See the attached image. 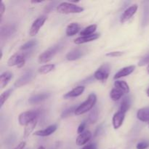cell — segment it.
<instances>
[{"mask_svg":"<svg viewBox=\"0 0 149 149\" xmlns=\"http://www.w3.org/2000/svg\"><path fill=\"white\" fill-rule=\"evenodd\" d=\"M149 147V143L147 141H142L137 144V149H146Z\"/></svg>","mask_w":149,"mask_h":149,"instance_id":"d6a6232c","label":"cell"},{"mask_svg":"<svg viewBox=\"0 0 149 149\" xmlns=\"http://www.w3.org/2000/svg\"><path fill=\"white\" fill-rule=\"evenodd\" d=\"M0 12H1V15H1V18L3 16V15H4V12H5V5H4V4L3 1H1V11Z\"/></svg>","mask_w":149,"mask_h":149,"instance_id":"74e56055","label":"cell"},{"mask_svg":"<svg viewBox=\"0 0 149 149\" xmlns=\"http://www.w3.org/2000/svg\"><path fill=\"white\" fill-rule=\"evenodd\" d=\"M36 45H37V41L35 40V39H31V40L29 41L26 43H25L23 45H22L20 47V49L21 50H27V49H29L31 48L35 47Z\"/></svg>","mask_w":149,"mask_h":149,"instance_id":"4dcf8cb0","label":"cell"},{"mask_svg":"<svg viewBox=\"0 0 149 149\" xmlns=\"http://www.w3.org/2000/svg\"><path fill=\"white\" fill-rule=\"evenodd\" d=\"M97 26L95 24L90 25V26H87L85 29H83L81 32H80V35L81 36H89V35L94 34L95 31L97 29Z\"/></svg>","mask_w":149,"mask_h":149,"instance_id":"484cf974","label":"cell"},{"mask_svg":"<svg viewBox=\"0 0 149 149\" xmlns=\"http://www.w3.org/2000/svg\"><path fill=\"white\" fill-rule=\"evenodd\" d=\"M125 114L126 113H123L120 111H118L116 113H114L113 119H112V124H113V127L115 130H118L122 126L124 120H125Z\"/></svg>","mask_w":149,"mask_h":149,"instance_id":"30bf717a","label":"cell"},{"mask_svg":"<svg viewBox=\"0 0 149 149\" xmlns=\"http://www.w3.org/2000/svg\"><path fill=\"white\" fill-rule=\"evenodd\" d=\"M77 107H78V106H77ZM77 107L76 106H71V107L64 110L63 111V113H61V118H62V119H64V118H66L68 117V116H69L70 115L72 114L73 113H75V111L77 110Z\"/></svg>","mask_w":149,"mask_h":149,"instance_id":"f546056e","label":"cell"},{"mask_svg":"<svg viewBox=\"0 0 149 149\" xmlns=\"http://www.w3.org/2000/svg\"><path fill=\"white\" fill-rule=\"evenodd\" d=\"M89 122L91 124H95L98 119V111L97 108H94L89 114Z\"/></svg>","mask_w":149,"mask_h":149,"instance_id":"83f0119b","label":"cell"},{"mask_svg":"<svg viewBox=\"0 0 149 149\" xmlns=\"http://www.w3.org/2000/svg\"><path fill=\"white\" fill-rule=\"evenodd\" d=\"M148 127H149V122H148Z\"/></svg>","mask_w":149,"mask_h":149,"instance_id":"7bdbcfd3","label":"cell"},{"mask_svg":"<svg viewBox=\"0 0 149 149\" xmlns=\"http://www.w3.org/2000/svg\"><path fill=\"white\" fill-rule=\"evenodd\" d=\"M37 111H28L23 112L20 113L18 116V122L21 126H26L29 122L33 119H36L38 117Z\"/></svg>","mask_w":149,"mask_h":149,"instance_id":"8992f818","label":"cell"},{"mask_svg":"<svg viewBox=\"0 0 149 149\" xmlns=\"http://www.w3.org/2000/svg\"><path fill=\"white\" fill-rule=\"evenodd\" d=\"M84 51L81 48H76L70 51L66 55V59L69 61H77L84 55Z\"/></svg>","mask_w":149,"mask_h":149,"instance_id":"4fadbf2b","label":"cell"},{"mask_svg":"<svg viewBox=\"0 0 149 149\" xmlns=\"http://www.w3.org/2000/svg\"><path fill=\"white\" fill-rule=\"evenodd\" d=\"M57 130V126L55 125H50V126L47 127L45 129L42 130H38L36 132H34V135L36 136H40V137H47L49 136V135H52V133L56 131Z\"/></svg>","mask_w":149,"mask_h":149,"instance_id":"ac0fdd59","label":"cell"},{"mask_svg":"<svg viewBox=\"0 0 149 149\" xmlns=\"http://www.w3.org/2000/svg\"><path fill=\"white\" fill-rule=\"evenodd\" d=\"M97 148V146L95 143H89L87 145L84 146L81 149H96Z\"/></svg>","mask_w":149,"mask_h":149,"instance_id":"d590c367","label":"cell"},{"mask_svg":"<svg viewBox=\"0 0 149 149\" xmlns=\"http://www.w3.org/2000/svg\"><path fill=\"white\" fill-rule=\"evenodd\" d=\"M147 72H148V74H149V63H148V66H147Z\"/></svg>","mask_w":149,"mask_h":149,"instance_id":"60d3db41","label":"cell"},{"mask_svg":"<svg viewBox=\"0 0 149 149\" xmlns=\"http://www.w3.org/2000/svg\"><path fill=\"white\" fill-rule=\"evenodd\" d=\"M25 62H26V55L23 53L17 52L9 58L7 65L10 67L17 65V68H22L25 65Z\"/></svg>","mask_w":149,"mask_h":149,"instance_id":"5b68a950","label":"cell"},{"mask_svg":"<svg viewBox=\"0 0 149 149\" xmlns=\"http://www.w3.org/2000/svg\"><path fill=\"white\" fill-rule=\"evenodd\" d=\"M57 1H53V2H50L49 4H48L47 6L46 7V8H45V11H47V13H49V12L51 11L52 10H53L54 7H55V4H57Z\"/></svg>","mask_w":149,"mask_h":149,"instance_id":"e575fe53","label":"cell"},{"mask_svg":"<svg viewBox=\"0 0 149 149\" xmlns=\"http://www.w3.org/2000/svg\"><path fill=\"white\" fill-rule=\"evenodd\" d=\"M38 149H45V148L44 146H39V148H38Z\"/></svg>","mask_w":149,"mask_h":149,"instance_id":"b9f144b4","label":"cell"},{"mask_svg":"<svg viewBox=\"0 0 149 149\" xmlns=\"http://www.w3.org/2000/svg\"><path fill=\"white\" fill-rule=\"evenodd\" d=\"M99 37H100V33H94V34L89 35V36H79V37L74 39V42L76 45H81V44H84L87 43V42H92V41L96 40Z\"/></svg>","mask_w":149,"mask_h":149,"instance_id":"2e32d148","label":"cell"},{"mask_svg":"<svg viewBox=\"0 0 149 149\" xmlns=\"http://www.w3.org/2000/svg\"><path fill=\"white\" fill-rule=\"evenodd\" d=\"M96 102H97V96L94 93H91L90 95H89L87 100L77 107L74 113L77 116H79V115L84 114V113L90 111V110L94 109Z\"/></svg>","mask_w":149,"mask_h":149,"instance_id":"6da1fadb","label":"cell"},{"mask_svg":"<svg viewBox=\"0 0 149 149\" xmlns=\"http://www.w3.org/2000/svg\"><path fill=\"white\" fill-rule=\"evenodd\" d=\"M111 72V66L109 64L104 63L101 65L99 68H97V71L95 72L94 78L96 80L102 81V82H106V80L109 78Z\"/></svg>","mask_w":149,"mask_h":149,"instance_id":"277c9868","label":"cell"},{"mask_svg":"<svg viewBox=\"0 0 149 149\" xmlns=\"http://www.w3.org/2000/svg\"><path fill=\"white\" fill-rule=\"evenodd\" d=\"M92 138V133L90 131L87 130L84 131L83 133L80 134L78 137H77V140H76V143L78 146H81L85 144H87L89 141H90Z\"/></svg>","mask_w":149,"mask_h":149,"instance_id":"7c38bea8","label":"cell"},{"mask_svg":"<svg viewBox=\"0 0 149 149\" xmlns=\"http://www.w3.org/2000/svg\"><path fill=\"white\" fill-rule=\"evenodd\" d=\"M114 87L116 88L119 89L121 91L123 92L125 94L129 93L130 87L127 83L125 81H121V80H116L114 82Z\"/></svg>","mask_w":149,"mask_h":149,"instance_id":"603a6c76","label":"cell"},{"mask_svg":"<svg viewBox=\"0 0 149 149\" xmlns=\"http://www.w3.org/2000/svg\"><path fill=\"white\" fill-rule=\"evenodd\" d=\"M55 65L54 64H47L42 66L39 67L38 69V72L41 74H47L55 70Z\"/></svg>","mask_w":149,"mask_h":149,"instance_id":"4316f807","label":"cell"},{"mask_svg":"<svg viewBox=\"0 0 149 149\" xmlns=\"http://www.w3.org/2000/svg\"><path fill=\"white\" fill-rule=\"evenodd\" d=\"M135 69V65H129V66L125 67V68H122V69L119 70L115 76L113 77L114 79H120L122 77H127V76L130 75Z\"/></svg>","mask_w":149,"mask_h":149,"instance_id":"e0dca14e","label":"cell"},{"mask_svg":"<svg viewBox=\"0 0 149 149\" xmlns=\"http://www.w3.org/2000/svg\"><path fill=\"white\" fill-rule=\"evenodd\" d=\"M124 54V52H120V51H114V52H108L106 54V56L111 57V58H116V57H120Z\"/></svg>","mask_w":149,"mask_h":149,"instance_id":"1f68e13d","label":"cell"},{"mask_svg":"<svg viewBox=\"0 0 149 149\" xmlns=\"http://www.w3.org/2000/svg\"><path fill=\"white\" fill-rule=\"evenodd\" d=\"M15 26L13 24H7L3 26L1 28V31H0L1 39L7 38L11 36L12 34H13V33L15 31Z\"/></svg>","mask_w":149,"mask_h":149,"instance_id":"9a60e30c","label":"cell"},{"mask_svg":"<svg viewBox=\"0 0 149 149\" xmlns=\"http://www.w3.org/2000/svg\"><path fill=\"white\" fill-rule=\"evenodd\" d=\"M138 4H133V5L130 6L128 8H127L126 10L124 11V13H122V15H121L120 17V22L122 23H125V22L128 21L136 13L137 10H138Z\"/></svg>","mask_w":149,"mask_h":149,"instance_id":"9c48e42d","label":"cell"},{"mask_svg":"<svg viewBox=\"0 0 149 149\" xmlns=\"http://www.w3.org/2000/svg\"><path fill=\"white\" fill-rule=\"evenodd\" d=\"M80 27L79 24L77 23H71L67 26L66 31H65V33L68 36H72L77 34L79 31Z\"/></svg>","mask_w":149,"mask_h":149,"instance_id":"44dd1931","label":"cell"},{"mask_svg":"<svg viewBox=\"0 0 149 149\" xmlns=\"http://www.w3.org/2000/svg\"><path fill=\"white\" fill-rule=\"evenodd\" d=\"M47 20V17L46 16L43 15L41 16V17H38L37 19L33 21V23H32L31 27L30 29V31H29V34L31 36H34L39 33V30H40L41 28L43 26V25L45 24V21Z\"/></svg>","mask_w":149,"mask_h":149,"instance_id":"52a82bcc","label":"cell"},{"mask_svg":"<svg viewBox=\"0 0 149 149\" xmlns=\"http://www.w3.org/2000/svg\"><path fill=\"white\" fill-rule=\"evenodd\" d=\"M33 72L32 70H29L26 71L23 75H22L17 81L15 82L14 87H21L23 86L26 85V84H29L32 79H33Z\"/></svg>","mask_w":149,"mask_h":149,"instance_id":"ba28073f","label":"cell"},{"mask_svg":"<svg viewBox=\"0 0 149 149\" xmlns=\"http://www.w3.org/2000/svg\"><path fill=\"white\" fill-rule=\"evenodd\" d=\"M84 89H85L84 86H82V85L77 86V87H74L72 90H71V91L65 93V94L63 95V98L69 99V98H71V97H78V96L81 95L84 93Z\"/></svg>","mask_w":149,"mask_h":149,"instance_id":"5bb4252c","label":"cell"},{"mask_svg":"<svg viewBox=\"0 0 149 149\" xmlns=\"http://www.w3.org/2000/svg\"><path fill=\"white\" fill-rule=\"evenodd\" d=\"M13 78V74L10 71H5L0 75V87L1 89H4L8 84L10 80Z\"/></svg>","mask_w":149,"mask_h":149,"instance_id":"ffe728a7","label":"cell"},{"mask_svg":"<svg viewBox=\"0 0 149 149\" xmlns=\"http://www.w3.org/2000/svg\"><path fill=\"white\" fill-rule=\"evenodd\" d=\"M85 127H86V122H81V123L79 125V126L78 129H77V133L79 134V135L80 134L83 133Z\"/></svg>","mask_w":149,"mask_h":149,"instance_id":"836d02e7","label":"cell"},{"mask_svg":"<svg viewBox=\"0 0 149 149\" xmlns=\"http://www.w3.org/2000/svg\"><path fill=\"white\" fill-rule=\"evenodd\" d=\"M146 94H147V96L149 97V87H148V89L147 90V91H146Z\"/></svg>","mask_w":149,"mask_h":149,"instance_id":"ab89813d","label":"cell"},{"mask_svg":"<svg viewBox=\"0 0 149 149\" xmlns=\"http://www.w3.org/2000/svg\"><path fill=\"white\" fill-rule=\"evenodd\" d=\"M60 45H55L53 47L48 48L47 49L42 52L41 55H39L38 58V61L40 63H46L49 62L53 58V57L56 55L57 52L60 50Z\"/></svg>","mask_w":149,"mask_h":149,"instance_id":"3957f363","label":"cell"},{"mask_svg":"<svg viewBox=\"0 0 149 149\" xmlns=\"http://www.w3.org/2000/svg\"><path fill=\"white\" fill-rule=\"evenodd\" d=\"M130 105H131L130 98L127 96V97H124V99L122 100L119 111L126 113L127 111L130 109Z\"/></svg>","mask_w":149,"mask_h":149,"instance_id":"d4e9b609","label":"cell"},{"mask_svg":"<svg viewBox=\"0 0 149 149\" xmlns=\"http://www.w3.org/2000/svg\"><path fill=\"white\" fill-rule=\"evenodd\" d=\"M137 118L143 122H149V107L139 109L137 112Z\"/></svg>","mask_w":149,"mask_h":149,"instance_id":"d6986e66","label":"cell"},{"mask_svg":"<svg viewBox=\"0 0 149 149\" xmlns=\"http://www.w3.org/2000/svg\"><path fill=\"white\" fill-rule=\"evenodd\" d=\"M26 143L25 142V141H23V142L20 143L19 145H17L14 149H23L25 148V146H26Z\"/></svg>","mask_w":149,"mask_h":149,"instance_id":"8d00e7d4","label":"cell"},{"mask_svg":"<svg viewBox=\"0 0 149 149\" xmlns=\"http://www.w3.org/2000/svg\"><path fill=\"white\" fill-rule=\"evenodd\" d=\"M13 93V89H9V90H6L5 92H4L3 93H1V96H0V101H1V108H2L3 105L4 104L6 101H7V99L9 98V97L10 96V95Z\"/></svg>","mask_w":149,"mask_h":149,"instance_id":"f1b7e54d","label":"cell"},{"mask_svg":"<svg viewBox=\"0 0 149 149\" xmlns=\"http://www.w3.org/2000/svg\"><path fill=\"white\" fill-rule=\"evenodd\" d=\"M50 96V93H39V94L34 95L31 96L30 98L29 99V103L31 105L37 104V103L43 102L48 99Z\"/></svg>","mask_w":149,"mask_h":149,"instance_id":"8fae6325","label":"cell"},{"mask_svg":"<svg viewBox=\"0 0 149 149\" xmlns=\"http://www.w3.org/2000/svg\"><path fill=\"white\" fill-rule=\"evenodd\" d=\"M31 2L33 3V4H38V3L43 2V1H31Z\"/></svg>","mask_w":149,"mask_h":149,"instance_id":"f35d334b","label":"cell"},{"mask_svg":"<svg viewBox=\"0 0 149 149\" xmlns=\"http://www.w3.org/2000/svg\"><path fill=\"white\" fill-rule=\"evenodd\" d=\"M56 10L61 14H73L82 13L84 11V8L80 6L76 5L72 2H62L57 6Z\"/></svg>","mask_w":149,"mask_h":149,"instance_id":"7a4b0ae2","label":"cell"},{"mask_svg":"<svg viewBox=\"0 0 149 149\" xmlns=\"http://www.w3.org/2000/svg\"><path fill=\"white\" fill-rule=\"evenodd\" d=\"M124 94H125V93H124L123 92L121 91L119 89L114 87V88L112 89L111 91L110 97L112 100H113V101H117L119 99L122 98V96L124 95Z\"/></svg>","mask_w":149,"mask_h":149,"instance_id":"cb8c5ba5","label":"cell"},{"mask_svg":"<svg viewBox=\"0 0 149 149\" xmlns=\"http://www.w3.org/2000/svg\"><path fill=\"white\" fill-rule=\"evenodd\" d=\"M36 125H37V118H36V119H33V120H31V122H29V123L25 126V128H24L25 138H28V137L32 133V132L34 130Z\"/></svg>","mask_w":149,"mask_h":149,"instance_id":"7402d4cb","label":"cell"}]
</instances>
